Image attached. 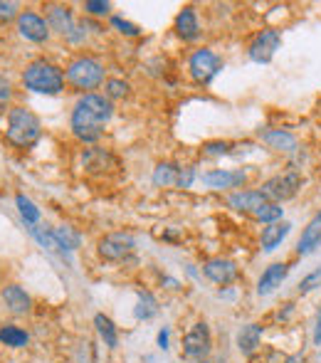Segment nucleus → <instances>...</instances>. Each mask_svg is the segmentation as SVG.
Segmentation results:
<instances>
[{
    "label": "nucleus",
    "instance_id": "f8f14e48",
    "mask_svg": "<svg viewBox=\"0 0 321 363\" xmlns=\"http://www.w3.org/2000/svg\"><path fill=\"white\" fill-rule=\"evenodd\" d=\"M18 33L30 42H47L49 38V25L45 18H40L33 10H25L18 18Z\"/></svg>",
    "mask_w": 321,
    "mask_h": 363
},
{
    "label": "nucleus",
    "instance_id": "1a4fd4ad",
    "mask_svg": "<svg viewBox=\"0 0 321 363\" xmlns=\"http://www.w3.org/2000/svg\"><path fill=\"white\" fill-rule=\"evenodd\" d=\"M279 45H282V33H279V30H274V28L262 30V33H257V38L250 42L247 57L257 64H267V62H272V57L277 54Z\"/></svg>",
    "mask_w": 321,
    "mask_h": 363
},
{
    "label": "nucleus",
    "instance_id": "6ab92c4d",
    "mask_svg": "<svg viewBox=\"0 0 321 363\" xmlns=\"http://www.w3.org/2000/svg\"><path fill=\"white\" fill-rule=\"evenodd\" d=\"M259 344H262V326L255 324V321L240 326L238 336H235V346H238L240 354L250 359V356H252L255 351L259 349Z\"/></svg>",
    "mask_w": 321,
    "mask_h": 363
},
{
    "label": "nucleus",
    "instance_id": "39448f33",
    "mask_svg": "<svg viewBox=\"0 0 321 363\" xmlns=\"http://www.w3.org/2000/svg\"><path fill=\"white\" fill-rule=\"evenodd\" d=\"M223 67H225L223 57H220L218 52H213L210 47L195 50V52L190 54V59H188L190 77H193L195 84H203V87L213 82V79L223 72Z\"/></svg>",
    "mask_w": 321,
    "mask_h": 363
},
{
    "label": "nucleus",
    "instance_id": "423d86ee",
    "mask_svg": "<svg viewBox=\"0 0 321 363\" xmlns=\"http://www.w3.org/2000/svg\"><path fill=\"white\" fill-rule=\"evenodd\" d=\"M302 183H304V178L297 173V171H284V173H277V175H272V178L264 180V183L259 185V190H262L264 198H267L269 203L282 205L284 200H292L294 195L302 190Z\"/></svg>",
    "mask_w": 321,
    "mask_h": 363
},
{
    "label": "nucleus",
    "instance_id": "0eeeda50",
    "mask_svg": "<svg viewBox=\"0 0 321 363\" xmlns=\"http://www.w3.org/2000/svg\"><path fill=\"white\" fill-rule=\"evenodd\" d=\"M213 349V334H210V326L205 321H195L183 336V354L185 359L193 361H205Z\"/></svg>",
    "mask_w": 321,
    "mask_h": 363
},
{
    "label": "nucleus",
    "instance_id": "9d476101",
    "mask_svg": "<svg viewBox=\"0 0 321 363\" xmlns=\"http://www.w3.org/2000/svg\"><path fill=\"white\" fill-rule=\"evenodd\" d=\"M203 272L213 284L223 287V289L233 284V282H238L240 277V267L233 260H228V257H210L203 265Z\"/></svg>",
    "mask_w": 321,
    "mask_h": 363
},
{
    "label": "nucleus",
    "instance_id": "f704fd0d",
    "mask_svg": "<svg viewBox=\"0 0 321 363\" xmlns=\"http://www.w3.org/2000/svg\"><path fill=\"white\" fill-rule=\"evenodd\" d=\"M109 10H112V3H107V0H87L84 3V13L94 15V18H104V15H109Z\"/></svg>",
    "mask_w": 321,
    "mask_h": 363
},
{
    "label": "nucleus",
    "instance_id": "473e14b6",
    "mask_svg": "<svg viewBox=\"0 0 321 363\" xmlns=\"http://www.w3.org/2000/svg\"><path fill=\"white\" fill-rule=\"evenodd\" d=\"M203 154L205 156H230L233 154V144L230 141H208L203 146Z\"/></svg>",
    "mask_w": 321,
    "mask_h": 363
},
{
    "label": "nucleus",
    "instance_id": "4468645a",
    "mask_svg": "<svg viewBox=\"0 0 321 363\" xmlns=\"http://www.w3.org/2000/svg\"><path fill=\"white\" fill-rule=\"evenodd\" d=\"M287 275H289L287 262H272V265H267L262 270V275H259V280H257V296L274 294V292L284 284Z\"/></svg>",
    "mask_w": 321,
    "mask_h": 363
},
{
    "label": "nucleus",
    "instance_id": "6e6552de",
    "mask_svg": "<svg viewBox=\"0 0 321 363\" xmlns=\"http://www.w3.org/2000/svg\"><path fill=\"white\" fill-rule=\"evenodd\" d=\"M136 250V240L129 233H109L97 242V252L107 262H124Z\"/></svg>",
    "mask_w": 321,
    "mask_h": 363
},
{
    "label": "nucleus",
    "instance_id": "ea45409f",
    "mask_svg": "<svg viewBox=\"0 0 321 363\" xmlns=\"http://www.w3.org/2000/svg\"><path fill=\"white\" fill-rule=\"evenodd\" d=\"M314 346H321V304L317 311V321H314Z\"/></svg>",
    "mask_w": 321,
    "mask_h": 363
},
{
    "label": "nucleus",
    "instance_id": "72a5a7b5",
    "mask_svg": "<svg viewBox=\"0 0 321 363\" xmlns=\"http://www.w3.org/2000/svg\"><path fill=\"white\" fill-rule=\"evenodd\" d=\"M112 28H117L119 33L127 35V38H139V35H141V28H139V25L129 23V20L119 18V15H114L112 18Z\"/></svg>",
    "mask_w": 321,
    "mask_h": 363
},
{
    "label": "nucleus",
    "instance_id": "58836bf2",
    "mask_svg": "<svg viewBox=\"0 0 321 363\" xmlns=\"http://www.w3.org/2000/svg\"><path fill=\"white\" fill-rule=\"evenodd\" d=\"M168 341H170V329H168V326H163V329L158 331V339H156L158 349H160V351L168 349Z\"/></svg>",
    "mask_w": 321,
    "mask_h": 363
},
{
    "label": "nucleus",
    "instance_id": "b1692460",
    "mask_svg": "<svg viewBox=\"0 0 321 363\" xmlns=\"http://www.w3.org/2000/svg\"><path fill=\"white\" fill-rule=\"evenodd\" d=\"M94 326H97V334H99V339L104 341V346H107V349H117V346H119L117 324H114L107 314H97V316H94Z\"/></svg>",
    "mask_w": 321,
    "mask_h": 363
},
{
    "label": "nucleus",
    "instance_id": "4c0bfd02",
    "mask_svg": "<svg viewBox=\"0 0 321 363\" xmlns=\"http://www.w3.org/2000/svg\"><path fill=\"white\" fill-rule=\"evenodd\" d=\"M10 97H13V87H10V82L5 77H0V112H3L5 107H8Z\"/></svg>",
    "mask_w": 321,
    "mask_h": 363
},
{
    "label": "nucleus",
    "instance_id": "f03ea898",
    "mask_svg": "<svg viewBox=\"0 0 321 363\" xmlns=\"http://www.w3.org/2000/svg\"><path fill=\"white\" fill-rule=\"evenodd\" d=\"M23 84L25 89L35 94H47L54 97L64 89V74L57 64L47 62V59H37V62L28 64L23 72Z\"/></svg>",
    "mask_w": 321,
    "mask_h": 363
},
{
    "label": "nucleus",
    "instance_id": "f257e3e1",
    "mask_svg": "<svg viewBox=\"0 0 321 363\" xmlns=\"http://www.w3.org/2000/svg\"><path fill=\"white\" fill-rule=\"evenodd\" d=\"M114 117V107L102 94H84L72 109L69 117V129L84 144H94L104 134V126Z\"/></svg>",
    "mask_w": 321,
    "mask_h": 363
},
{
    "label": "nucleus",
    "instance_id": "393cba45",
    "mask_svg": "<svg viewBox=\"0 0 321 363\" xmlns=\"http://www.w3.org/2000/svg\"><path fill=\"white\" fill-rule=\"evenodd\" d=\"M30 341V334L25 329L15 324H3L0 326V344L8 346V349H25Z\"/></svg>",
    "mask_w": 321,
    "mask_h": 363
},
{
    "label": "nucleus",
    "instance_id": "20e7f679",
    "mask_svg": "<svg viewBox=\"0 0 321 363\" xmlns=\"http://www.w3.org/2000/svg\"><path fill=\"white\" fill-rule=\"evenodd\" d=\"M64 77L74 89L92 94V89H97L104 82V64L94 57H77L69 62Z\"/></svg>",
    "mask_w": 321,
    "mask_h": 363
},
{
    "label": "nucleus",
    "instance_id": "5701e85b",
    "mask_svg": "<svg viewBox=\"0 0 321 363\" xmlns=\"http://www.w3.org/2000/svg\"><path fill=\"white\" fill-rule=\"evenodd\" d=\"M82 161H84V168L87 171H107L109 166H117V159H114L109 151H104V149H87L82 154Z\"/></svg>",
    "mask_w": 321,
    "mask_h": 363
},
{
    "label": "nucleus",
    "instance_id": "c756f323",
    "mask_svg": "<svg viewBox=\"0 0 321 363\" xmlns=\"http://www.w3.org/2000/svg\"><path fill=\"white\" fill-rule=\"evenodd\" d=\"M15 203H18V210H20V215H23V220L25 223H30V225H35L40 220V208L33 203L30 198H25L23 193L15 198Z\"/></svg>",
    "mask_w": 321,
    "mask_h": 363
},
{
    "label": "nucleus",
    "instance_id": "79ce46f5",
    "mask_svg": "<svg viewBox=\"0 0 321 363\" xmlns=\"http://www.w3.org/2000/svg\"><path fill=\"white\" fill-rule=\"evenodd\" d=\"M218 363H228V361H225V359H220V361H218Z\"/></svg>",
    "mask_w": 321,
    "mask_h": 363
},
{
    "label": "nucleus",
    "instance_id": "ddd939ff",
    "mask_svg": "<svg viewBox=\"0 0 321 363\" xmlns=\"http://www.w3.org/2000/svg\"><path fill=\"white\" fill-rule=\"evenodd\" d=\"M257 139L272 151H277V154H297L299 151L297 136L287 129H259Z\"/></svg>",
    "mask_w": 321,
    "mask_h": 363
},
{
    "label": "nucleus",
    "instance_id": "2eb2a0df",
    "mask_svg": "<svg viewBox=\"0 0 321 363\" xmlns=\"http://www.w3.org/2000/svg\"><path fill=\"white\" fill-rule=\"evenodd\" d=\"M0 299H3L5 309L13 316H25L33 311V296L20 284H5L3 292H0Z\"/></svg>",
    "mask_w": 321,
    "mask_h": 363
},
{
    "label": "nucleus",
    "instance_id": "a19ab883",
    "mask_svg": "<svg viewBox=\"0 0 321 363\" xmlns=\"http://www.w3.org/2000/svg\"><path fill=\"white\" fill-rule=\"evenodd\" d=\"M284 363H307V361H304L302 354H292V356H287V361Z\"/></svg>",
    "mask_w": 321,
    "mask_h": 363
},
{
    "label": "nucleus",
    "instance_id": "c85d7f7f",
    "mask_svg": "<svg viewBox=\"0 0 321 363\" xmlns=\"http://www.w3.org/2000/svg\"><path fill=\"white\" fill-rule=\"evenodd\" d=\"M30 233H33V238L40 242L42 247H47L49 252H59V245H57V238H54V230H45L42 225H33L30 228ZM62 255V252H59Z\"/></svg>",
    "mask_w": 321,
    "mask_h": 363
},
{
    "label": "nucleus",
    "instance_id": "bb28decb",
    "mask_svg": "<svg viewBox=\"0 0 321 363\" xmlns=\"http://www.w3.org/2000/svg\"><path fill=\"white\" fill-rule=\"evenodd\" d=\"M178 171H180V166L170 163V161L158 163L156 168H153V185H158V188L175 185V180H178Z\"/></svg>",
    "mask_w": 321,
    "mask_h": 363
},
{
    "label": "nucleus",
    "instance_id": "a878e982",
    "mask_svg": "<svg viewBox=\"0 0 321 363\" xmlns=\"http://www.w3.org/2000/svg\"><path fill=\"white\" fill-rule=\"evenodd\" d=\"M54 238H57V245H59V252H62V255H67V252L77 250V247L82 245V235H79L74 228H69V225L54 228Z\"/></svg>",
    "mask_w": 321,
    "mask_h": 363
},
{
    "label": "nucleus",
    "instance_id": "2f4dec72",
    "mask_svg": "<svg viewBox=\"0 0 321 363\" xmlns=\"http://www.w3.org/2000/svg\"><path fill=\"white\" fill-rule=\"evenodd\" d=\"M317 289H321V267L309 272L307 277H302V282H299V287H297L299 294H312V292H317Z\"/></svg>",
    "mask_w": 321,
    "mask_h": 363
},
{
    "label": "nucleus",
    "instance_id": "7c9ffc66",
    "mask_svg": "<svg viewBox=\"0 0 321 363\" xmlns=\"http://www.w3.org/2000/svg\"><path fill=\"white\" fill-rule=\"evenodd\" d=\"M129 82H124V79H109L107 87H104V97L112 102V99H124L129 94Z\"/></svg>",
    "mask_w": 321,
    "mask_h": 363
},
{
    "label": "nucleus",
    "instance_id": "a211bd4d",
    "mask_svg": "<svg viewBox=\"0 0 321 363\" xmlns=\"http://www.w3.org/2000/svg\"><path fill=\"white\" fill-rule=\"evenodd\" d=\"M317 247H321V208L314 213V218L307 223V228L302 230L297 240V255L299 257H307L312 255Z\"/></svg>",
    "mask_w": 321,
    "mask_h": 363
},
{
    "label": "nucleus",
    "instance_id": "dca6fc26",
    "mask_svg": "<svg viewBox=\"0 0 321 363\" xmlns=\"http://www.w3.org/2000/svg\"><path fill=\"white\" fill-rule=\"evenodd\" d=\"M269 200L264 198L262 190H235V193L228 195V205L233 210H238V213H250L255 215L262 205H267Z\"/></svg>",
    "mask_w": 321,
    "mask_h": 363
},
{
    "label": "nucleus",
    "instance_id": "c9c22d12",
    "mask_svg": "<svg viewBox=\"0 0 321 363\" xmlns=\"http://www.w3.org/2000/svg\"><path fill=\"white\" fill-rule=\"evenodd\" d=\"M195 166H180V171H178V180H175V188H190L193 185V180H195Z\"/></svg>",
    "mask_w": 321,
    "mask_h": 363
},
{
    "label": "nucleus",
    "instance_id": "cd10ccee",
    "mask_svg": "<svg viewBox=\"0 0 321 363\" xmlns=\"http://www.w3.org/2000/svg\"><path fill=\"white\" fill-rule=\"evenodd\" d=\"M252 218L259 220V223H264V225L279 223V220L284 218V208L279 203H267V205H262V208H259Z\"/></svg>",
    "mask_w": 321,
    "mask_h": 363
},
{
    "label": "nucleus",
    "instance_id": "e433bc0d",
    "mask_svg": "<svg viewBox=\"0 0 321 363\" xmlns=\"http://www.w3.org/2000/svg\"><path fill=\"white\" fill-rule=\"evenodd\" d=\"M13 18H20L18 13V3H3L0 0V23H8Z\"/></svg>",
    "mask_w": 321,
    "mask_h": 363
},
{
    "label": "nucleus",
    "instance_id": "f3484780",
    "mask_svg": "<svg viewBox=\"0 0 321 363\" xmlns=\"http://www.w3.org/2000/svg\"><path fill=\"white\" fill-rule=\"evenodd\" d=\"M173 30L183 42H195L200 38V23H198V13H195L193 5H185L178 15H175Z\"/></svg>",
    "mask_w": 321,
    "mask_h": 363
},
{
    "label": "nucleus",
    "instance_id": "9b49d317",
    "mask_svg": "<svg viewBox=\"0 0 321 363\" xmlns=\"http://www.w3.org/2000/svg\"><path fill=\"white\" fill-rule=\"evenodd\" d=\"M200 180L213 190H230V188H240V185H245V180H247V171H243V168H213V171H208V173L200 175Z\"/></svg>",
    "mask_w": 321,
    "mask_h": 363
},
{
    "label": "nucleus",
    "instance_id": "4be33fe9",
    "mask_svg": "<svg viewBox=\"0 0 321 363\" xmlns=\"http://www.w3.org/2000/svg\"><path fill=\"white\" fill-rule=\"evenodd\" d=\"M158 314V299L153 296V292L139 289L136 294V306H134V316L139 321H151Z\"/></svg>",
    "mask_w": 321,
    "mask_h": 363
},
{
    "label": "nucleus",
    "instance_id": "412c9836",
    "mask_svg": "<svg viewBox=\"0 0 321 363\" xmlns=\"http://www.w3.org/2000/svg\"><path fill=\"white\" fill-rule=\"evenodd\" d=\"M289 233H292V223H289V220H279V223L264 225L262 235H259V247H262V252H274L284 240H287Z\"/></svg>",
    "mask_w": 321,
    "mask_h": 363
},
{
    "label": "nucleus",
    "instance_id": "7ed1b4c3",
    "mask_svg": "<svg viewBox=\"0 0 321 363\" xmlns=\"http://www.w3.org/2000/svg\"><path fill=\"white\" fill-rule=\"evenodd\" d=\"M5 136H8V141L15 149H30V146L37 144L40 136H42V124H40V119L35 117L30 109L15 107V109H10V114H8Z\"/></svg>",
    "mask_w": 321,
    "mask_h": 363
},
{
    "label": "nucleus",
    "instance_id": "aec40b11",
    "mask_svg": "<svg viewBox=\"0 0 321 363\" xmlns=\"http://www.w3.org/2000/svg\"><path fill=\"white\" fill-rule=\"evenodd\" d=\"M47 25L49 30H54L62 38H69L74 33V28H77L72 18V10L67 5H47Z\"/></svg>",
    "mask_w": 321,
    "mask_h": 363
}]
</instances>
